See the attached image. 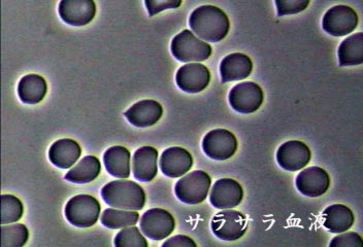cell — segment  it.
Masks as SVG:
<instances>
[{"label":"cell","mask_w":363,"mask_h":247,"mask_svg":"<svg viewBox=\"0 0 363 247\" xmlns=\"http://www.w3.org/2000/svg\"><path fill=\"white\" fill-rule=\"evenodd\" d=\"M312 153L305 142L289 140L284 142L277 151L276 159L279 166L286 171H299L310 163Z\"/></svg>","instance_id":"11"},{"label":"cell","mask_w":363,"mask_h":247,"mask_svg":"<svg viewBox=\"0 0 363 247\" xmlns=\"http://www.w3.org/2000/svg\"><path fill=\"white\" fill-rule=\"evenodd\" d=\"M244 198V190L233 178H220L215 181L210 194V202L217 209L237 207Z\"/></svg>","instance_id":"14"},{"label":"cell","mask_w":363,"mask_h":247,"mask_svg":"<svg viewBox=\"0 0 363 247\" xmlns=\"http://www.w3.org/2000/svg\"><path fill=\"white\" fill-rule=\"evenodd\" d=\"M113 244L117 247H147L146 238L140 233V229L135 226L122 229L113 239Z\"/></svg>","instance_id":"29"},{"label":"cell","mask_w":363,"mask_h":247,"mask_svg":"<svg viewBox=\"0 0 363 247\" xmlns=\"http://www.w3.org/2000/svg\"><path fill=\"white\" fill-rule=\"evenodd\" d=\"M295 185L303 196L317 198L328 191L330 187V176L321 167H308L296 176Z\"/></svg>","instance_id":"15"},{"label":"cell","mask_w":363,"mask_h":247,"mask_svg":"<svg viewBox=\"0 0 363 247\" xmlns=\"http://www.w3.org/2000/svg\"><path fill=\"white\" fill-rule=\"evenodd\" d=\"M211 229L216 237L223 241H235L244 236L248 229L246 217L238 210L222 209L213 217Z\"/></svg>","instance_id":"6"},{"label":"cell","mask_w":363,"mask_h":247,"mask_svg":"<svg viewBox=\"0 0 363 247\" xmlns=\"http://www.w3.org/2000/svg\"><path fill=\"white\" fill-rule=\"evenodd\" d=\"M24 214V206L19 198L13 195L1 196V225L17 223Z\"/></svg>","instance_id":"28"},{"label":"cell","mask_w":363,"mask_h":247,"mask_svg":"<svg viewBox=\"0 0 363 247\" xmlns=\"http://www.w3.org/2000/svg\"><path fill=\"white\" fill-rule=\"evenodd\" d=\"M159 166L161 172L167 178H182L192 168V155L183 147H169L161 155Z\"/></svg>","instance_id":"16"},{"label":"cell","mask_w":363,"mask_h":247,"mask_svg":"<svg viewBox=\"0 0 363 247\" xmlns=\"http://www.w3.org/2000/svg\"><path fill=\"white\" fill-rule=\"evenodd\" d=\"M211 72L201 63H187L179 68L176 83L179 89L189 94L203 92L210 85Z\"/></svg>","instance_id":"12"},{"label":"cell","mask_w":363,"mask_h":247,"mask_svg":"<svg viewBox=\"0 0 363 247\" xmlns=\"http://www.w3.org/2000/svg\"><path fill=\"white\" fill-rule=\"evenodd\" d=\"M28 229L23 224L1 226V247H22L28 241Z\"/></svg>","instance_id":"27"},{"label":"cell","mask_w":363,"mask_h":247,"mask_svg":"<svg viewBox=\"0 0 363 247\" xmlns=\"http://www.w3.org/2000/svg\"><path fill=\"white\" fill-rule=\"evenodd\" d=\"M145 6H146L150 17H154V16L157 15L161 11L180 8L182 1L180 0H163V1L146 0Z\"/></svg>","instance_id":"32"},{"label":"cell","mask_w":363,"mask_h":247,"mask_svg":"<svg viewBox=\"0 0 363 247\" xmlns=\"http://www.w3.org/2000/svg\"><path fill=\"white\" fill-rule=\"evenodd\" d=\"M99 201L90 195H77L69 199L65 208L68 223L77 228H90L97 223L101 214Z\"/></svg>","instance_id":"4"},{"label":"cell","mask_w":363,"mask_h":247,"mask_svg":"<svg viewBox=\"0 0 363 247\" xmlns=\"http://www.w3.org/2000/svg\"><path fill=\"white\" fill-rule=\"evenodd\" d=\"M324 228L330 233L340 234L350 230L355 222L353 212L342 204H333L324 209L322 214Z\"/></svg>","instance_id":"21"},{"label":"cell","mask_w":363,"mask_h":247,"mask_svg":"<svg viewBox=\"0 0 363 247\" xmlns=\"http://www.w3.org/2000/svg\"><path fill=\"white\" fill-rule=\"evenodd\" d=\"M170 52L180 62L199 63L210 58L213 49L210 44L199 40L192 31L185 29L172 38Z\"/></svg>","instance_id":"3"},{"label":"cell","mask_w":363,"mask_h":247,"mask_svg":"<svg viewBox=\"0 0 363 247\" xmlns=\"http://www.w3.org/2000/svg\"><path fill=\"white\" fill-rule=\"evenodd\" d=\"M192 33L203 42H219L226 38L230 29V21L223 10L218 6H199L189 17Z\"/></svg>","instance_id":"1"},{"label":"cell","mask_w":363,"mask_h":247,"mask_svg":"<svg viewBox=\"0 0 363 247\" xmlns=\"http://www.w3.org/2000/svg\"><path fill=\"white\" fill-rule=\"evenodd\" d=\"M238 139L226 129H214L204 135L201 147L206 157L216 161L228 160L238 149Z\"/></svg>","instance_id":"9"},{"label":"cell","mask_w":363,"mask_h":247,"mask_svg":"<svg viewBox=\"0 0 363 247\" xmlns=\"http://www.w3.org/2000/svg\"><path fill=\"white\" fill-rule=\"evenodd\" d=\"M264 101V93L254 81L238 84L229 91L228 102L231 108L242 115L257 112Z\"/></svg>","instance_id":"7"},{"label":"cell","mask_w":363,"mask_h":247,"mask_svg":"<svg viewBox=\"0 0 363 247\" xmlns=\"http://www.w3.org/2000/svg\"><path fill=\"white\" fill-rule=\"evenodd\" d=\"M274 4H276L278 17H284V16L301 13L308 8L310 1L308 0H287V1L277 0Z\"/></svg>","instance_id":"30"},{"label":"cell","mask_w":363,"mask_h":247,"mask_svg":"<svg viewBox=\"0 0 363 247\" xmlns=\"http://www.w3.org/2000/svg\"><path fill=\"white\" fill-rule=\"evenodd\" d=\"M130 151L126 147L115 146L104 151V164L110 176L127 180L130 176Z\"/></svg>","instance_id":"22"},{"label":"cell","mask_w":363,"mask_h":247,"mask_svg":"<svg viewBox=\"0 0 363 247\" xmlns=\"http://www.w3.org/2000/svg\"><path fill=\"white\" fill-rule=\"evenodd\" d=\"M340 67H357L363 63V33L352 34L340 42L337 50Z\"/></svg>","instance_id":"25"},{"label":"cell","mask_w":363,"mask_h":247,"mask_svg":"<svg viewBox=\"0 0 363 247\" xmlns=\"http://www.w3.org/2000/svg\"><path fill=\"white\" fill-rule=\"evenodd\" d=\"M162 115V105L152 99L136 102L124 113L127 121L136 128L154 126L158 123Z\"/></svg>","instance_id":"17"},{"label":"cell","mask_w":363,"mask_h":247,"mask_svg":"<svg viewBox=\"0 0 363 247\" xmlns=\"http://www.w3.org/2000/svg\"><path fill=\"white\" fill-rule=\"evenodd\" d=\"M140 219V214L135 210H124L119 208H108L102 212L101 225L106 228L123 229L126 226H135Z\"/></svg>","instance_id":"26"},{"label":"cell","mask_w":363,"mask_h":247,"mask_svg":"<svg viewBox=\"0 0 363 247\" xmlns=\"http://www.w3.org/2000/svg\"><path fill=\"white\" fill-rule=\"evenodd\" d=\"M329 246L337 247H362L363 241L362 238L358 233L348 232L340 233V235L333 237L331 240Z\"/></svg>","instance_id":"31"},{"label":"cell","mask_w":363,"mask_h":247,"mask_svg":"<svg viewBox=\"0 0 363 247\" xmlns=\"http://www.w3.org/2000/svg\"><path fill=\"white\" fill-rule=\"evenodd\" d=\"M212 180L203 170H194L177 181L174 194L181 202L197 205L208 198Z\"/></svg>","instance_id":"5"},{"label":"cell","mask_w":363,"mask_h":247,"mask_svg":"<svg viewBox=\"0 0 363 247\" xmlns=\"http://www.w3.org/2000/svg\"><path fill=\"white\" fill-rule=\"evenodd\" d=\"M104 202L113 208L142 210L146 203V193L135 181L119 180L106 183L101 189Z\"/></svg>","instance_id":"2"},{"label":"cell","mask_w":363,"mask_h":247,"mask_svg":"<svg viewBox=\"0 0 363 247\" xmlns=\"http://www.w3.org/2000/svg\"><path fill=\"white\" fill-rule=\"evenodd\" d=\"M253 62L246 54H229L220 62V78L223 84L242 81L251 76Z\"/></svg>","instance_id":"18"},{"label":"cell","mask_w":363,"mask_h":247,"mask_svg":"<svg viewBox=\"0 0 363 247\" xmlns=\"http://www.w3.org/2000/svg\"><path fill=\"white\" fill-rule=\"evenodd\" d=\"M358 26V15L351 6L339 4L326 11L322 19V28L335 38L353 33Z\"/></svg>","instance_id":"8"},{"label":"cell","mask_w":363,"mask_h":247,"mask_svg":"<svg viewBox=\"0 0 363 247\" xmlns=\"http://www.w3.org/2000/svg\"><path fill=\"white\" fill-rule=\"evenodd\" d=\"M101 172V161L95 156H86L65 174V180L77 185H85L96 180Z\"/></svg>","instance_id":"24"},{"label":"cell","mask_w":363,"mask_h":247,"mask_svg":"<svg viewBox=\"0 0 363 247\" xmlns=\"http://www.w3.org/2000/svg\"><path fill=\"white\" fill-rule=\"evenodd\" d=\"M81 155V147L70 138L57 140L49 149L50 162L60 169H68L74 166Z\"/></svg>","instance_id":"20"},{"label":"cell","mask_w":363,"mask_h":247,"mask_svg":"<svg viewBox=\"0 0 363 247\" xmlns=\"http://www.w3.org/2000/svg\"><path fill=\"white\" fill-rule=\"evenodd\" d=\"M158 151L153 147L136 149L133 157V173L136 180L150 183L158 173Z\"/></svg>","instance_id":"19"},{"label":"cell","mask_w":363,"mask_h":247,"mask_svg":"<svg viewBox=\"0 0 363 247\" xmlns=\"http://www.w3.org/2000/svg\"><path fill=\"white\" fill-rule=\"evenodd\" d=\"M140 231L145 236L154 241L165 239L176 228V221L167 210L151 208L140 217Z\"/></svg>","instance_id":"10"},{"label":"cell","mask_w":363,"mask_h":247,"mask_svg":"<svg viewBox=\"0 0 363 247\" xmlns=\"http://www.w3.org/2000/svg\"><path fill=\"white\" fill-rule=\"evenodd\" d=\"M17 91L23 103L34 105L45 98L48 91L47 81L40 74H27L20 79Z\"/></svg>","instance_id":"23"},{"label":"cell","mask_w":363,"mask_h":247,"mask_svg":"<svg viewBox=\"0 0 363 247\" xmlns=\"http://www.w3.org/2000/svg\"><path fill=\"white\" fill-rule=\"evenodd\" d=\"M58 13L70 26H86L96 15V4L93 0H62L59 2Z\"/></svg>","instance_id":"13"},{"label":"cell","mask_w":363,"mask_h":247,"mask_svg":"<svg viewBox=\"0 0 363 247\" xmlns=\"http://www.w3.org/2000/svg\"><path fill=\"white\" fill-rule=\"evenodd\" d=\"M162 247H196L197 244L193 241L191 238L186 235H176V236L169 238L167 241L163 242Z\"/></svg>","instance_id":"33"}]
</instances>
